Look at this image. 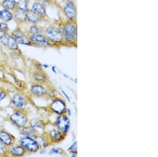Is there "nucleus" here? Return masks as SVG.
<instances>
[{"label":"nucleus","mask_w":158,"mask_h":157,"mask_svg":"<svg viewBox=\"0 0 158 157\" xmlns=\"http://www.w3.org/2000/svg\"><path fill=\"white\" fill-rule=\"evenodd\" d=\"M38 1L44 4L45 6H47V4H48L50 3V0H38Z\"/></svg>","instance_id":"33"},{"label":"nucleus","mask_w":158,"mask_h":157,"mask_svg":"<svg viewBox=\"0 0 158 157\" xmlns=\"http://www.w3.org/2000/svg\"><path fill=\"white\" fill-rule=\"evenodd\" d=\"M16 9L20 11L27 13L30 11V7L29 6L30 1L29 0H16Z\"/></svg>","instance_id":"21"},{"label":"nucleus","mask_w":158,"mask_h":157,"mask_svg":"<svg viewBox=\"0 0 158 157\" xmlns=\"http://www.w3.org/2000/svg\"><path fill=\"white\" fill-rule=\"evenodd\" d=\"M33 78L37 83L42 84L47 81V77L45 74L41 72V71H38L33 74Z\"/></svg>","instance_id":"24"},{"label":"nucleus","mask_w":158,"mask_h":157,"mask_svg":"<svg viewBox=\"0 0 158 157\" xmlns=\"http://www.w3.org/2000/svg\"><path fill=\"white\" fill-rule=\"evenodd\" d=\"M31 92L36 96H43L47 94V90L40 84H34L31 87Z\"/></svg>","instance_id":"17"},{"label":"nucleus","mask_w":158,"mask_h":157,"mask_svg":"<svg viewBox=\"0 0 158 157\" xmlns=\"http://www.w3.org/2000/svg\"><path fill=\"white\" fill-rule=\"evenodd\" d=\"M61 92H62V93H63V95H64L65 97L66 98H67V99H68V101L69 102H71V101H70V98H69V97L68 96V95H67V93H66L63 90H61Z\"/></svg>","instance_id":"34"},{"label":"nucleus","mask_w":158,"mask_h":157,"mask_svg":"<svg viewBox=\"0 0 158 157\" xmlns=\"http://www.w3.org/2000/svg\"><path fill=\"white\" fill-rule=\"evenodd\" d=\"M31 11L36 13L43 20H45L47 18V10L46 6L39 1L33 3L30 7Z\"/></svg>","instance_id":"9"},{"label":"nucleus","mask_w":158,"mask_h":157,"mask_svg":"<svg viewBox=\"0 0 158 157\" xmlns=\"http://www.w3.org/2000/svg\"><path fill=\"white\" fill-rule=\"evenodd\" d=\"M33 46L40 47H49L53 45L50 41L43 34L29 36Z\"/></svg>","instance_id":"8"},{"label":"nucleus","mask_w":158,"mask_h":157,"mask_svg":"<svg viewBox=\"0 0 158 157\" xmlns=\"http://www.w3.org/2000/svg\"><path fill=\"white\" fill-rule=\"evenodd\" d=\"M49 136L52 140L56 141H60L63 138L62 133L59 130H56L55 129L51 130L49 133Z\"/></svg>","instance_id":"25"},{"label":"nucleus","mask_w":158,"mask_h":157,"mask_svg":"<svg viewBox=\"0 0 158 157\" xmlns=\"http://www.w3.org/2000/svg\"><path fill=\"white\" fill-rule=\"evenodd\" d=\"M52 71H53L54 72H55V73H56V71H55V70H54V67H53V68H52Z\"/></svg>","instance_id":"36"},{"label":"nucleus","mask_w":158,"mask_h":157,"mask_svg":"<svg viewBox=\"0 0 158 157\" xmlns=\"http://www.w3.org/2000/svg\"><path fill=\"white\" fill-rule=\"evenodd\" d=\"M27 150L20 144H13L8 147V155L12 157H22L27 154Z\"/></svg>","instance_id":"11"},{"label":"nucleus","mask_w":158,"mask_h":157,"mask_svg":"<svg viewBox=\"0 0 158 157\" xmlns=\"http://www.w3.org/2000/svg\"><path fill=\"white\" fill-rule=\"evenodd\" d=\"M6 96V93L4 92H0V102L2 101L4 99H5Z\"/></svg>","instance_id":"30"},{"label":"nucleus","mask_w":158,"mask_h":157,"mask_svg":"<svg viewBox=\"0 0 158 157\" xmlns=\"http://www.w3.org/2000/svg\"><path fill=\"white\" fill-rule=\"evenodd\" d=\"M62 152V150L60 148H54L52 149L50 151V155H53V154H61Z\"/></svg>","instance_id":"29"},{"label":"nucleus","mask_w":158,"mask_h":157,"mask_svg":"<svg viewBox=\"0 0 158 157\" xmlns=\"http://www.w3.org/2000/svg\"><path fill=\"white\" fill-rule=\"evenodd\" d=\"M43 34L53 45L64 43L63 34L58 25L52 24L44 28Z\"/></svg>","instance_id":"2"},{"label":"nucleus","mask_w":158,"mask_h":157,"mask_svg":"<svg viewBox=\"0 0 158 157\" xmlns=\"http://www.w3.org/2000/svg\"><path fill=\"white\" fill-rule=\"evenodd\" d=\"M43 66H44V67H45V68H47V67H48V66H47V65H43Z\"/></svg>","instance_id":"37"},{"label":"nucleus","mask_w":158,"mask_h":157,"mask_svg":"<svg viewBox=\"0 0 158 157\" xmlns=\"http://www.w3.org/2000/svg\"><path fill=\"white\" fill-rule=\"evenodd\" d=\"M10 119L11 122L19 128L25 126L29 122L27 114L23 110H17L11 114Z\"/></svg>","instance_id":"4"},{"label":"nucleus","mask_w":158,"mask_h":157,"mask_svg":"<svg viewBox=\"0 0 158 157\" xmlns=\"http://www.w3.org/2000/svg\"><path fill=\"white\" fill-rule=\"evenodd\" d=\"M10 33L15 38L19 45L33 46L32 44L29 39V35L19 27L14 29L11 31Z\"/></svg>","instance_id":"5"},{"label":"nucleus","mask_w":158,"mask_h":157,"mask_svg":"<svg viewBox=\"0 0 158 157\" xmlns=\"http://www.w3.org/2000/svg\"><path fill=\"white\" fill-rule=\"evenodd\" d=\"M58 25L63 34L64 43L70 45L77 43V21L66 19L60 21Z\"/></svg>","instance_id":"1"},{"label":"nucleus","mask_w":158,"mask_h":157,"mask_svg":"<svg viewBox=\"0 0 158 157\" xmlns=\"http://www.w3.org/2000/svg\"><path fill=\"white\" fill-rule=\"evenodd\" d=\"M0 20L1 21L9 23L13 20V11L2 9L0 10Z\"/></svg>","instance_id":"18"},{"label":"nucleus","mask_w":158,"mask_h":157,"mask_svg":"<svg viewBox=\"0 0 158 157\" xmlns=\"http://www.w3.org/2000/svg\"><path fill=\"white\" fill-rule=\"evenodd\" d=\"M35 67L36 68V69H37V71H41L42 70V65H41V63H35Z\"/></svg>","instance_id":"32"},{"label":"nucleus","mask_w":158,"mask_h":157,"mask_svg":"<svg viewBox=\"0 0 158 157\" xmlns=\"http://www.w3.org/2000/svg\"><path fill=\"white\" fill-rule=\"evenodd\" d=\"M68 112L69 115L71 116V110H70V109L68 110Z\"/></svg>","instance_id":"35"},{"label":"nucleus","mask_w":158,"mask_h":157,"mask_svg":"<svg viewBox=\"0 0 158 157\" xmlns=\"http://www.w3.org/2000/svg\"><path fill=\"white\" fill-rule=\"evenodd\" d=\"M77 141L74 142L73 143V145L70 146V148H69V151H74V149H76V148H77Z\"/></svg>","instance_id":"31"},{"label":"nucleus","mask_w":158,"mask_h":157,"mask_svg":"<svg viewBox=\"0 0 158 157\" xmlns=\"http://www.w3.org/2000/svg\"><path fill=\"white\" fill-rule=\"evenodd\" d=\"M0 43L11 50L16 51L19 50V45L10 33H3L0 35Z\"/></svg>","instance_id":"6"},{"label":"nucleus","mask_w":158,"mask_h":157,"mask_svg":"<svg viewBox=\"0 0 158 157\" xmlns=\"http://www.w3.org/2000/svg\"><path fill=\"white\" fill-rule=\"evenodd\" d=\"M2 9L13 11L16 9V0H4L0 2Z\"/></svg>","instance_id":"22"},{"label":"nucleus","mask_w":158,"mask_h":157,"mask_svg":"<svg viewBox=\"0 0 158 157\" xmlns=\"http://www.w3.org/2000/svg\"><path fill=\"white\" fill-rule=\"evenodd\" d=\"M35 140L38 142L40 146H42L43 148H45L48 146L47 140L44 137L40 136L39 134L35 138Z\"/></svg>","instance_id":"27"},{"label":"nucleus","mask_w":158,"mask_h":157,"mask_svg":"<svg viewBox=\"0 0 158 157\" xmlns=\"http://www.w3.org/2000/svg\"><path fill=\"white\" fill-rule=\"evenodd\" d=\"M44 28L38 24H30L29 28L25 31L29 36L42 34H43Z\"/></svg>","instance_id":"19"},{"label":"nucleus","mask_w":158,"mask_h":157,"mask_svg":"<svg viewBox=\"0 0 158 157\" xmlns=\"http://www.w3.org/2000/svg\"><path fill=\"white\" fill-rule=\"evenodd\" d=\"M3 1H4V0H0V2H2Z\"/></svg>","instance_id":"38"},{"label":"nucleus","mask_w":158,"mask_h":157,"mask_svg":"<svg viewBox=\"0 0 158 157\" xmlns=\"http://www.w3.org/2000/svg\"><path fill=\"white\" fill-rule=\"evenodd\" d=\"M62 9L67 19L77 21V9L73 0H63Z\"/></svg>","instance_id":"3"},{"label":"nucleus","mask_w":158,"mask_h":157,"mask_svg":"<svg viewBox=\"0 0 158 157\" xmlns=\"http://www.w3.org/2000/svg\"><path fill=\"white\" fill-rule=\"evenodd\" d=\"M13 20L19 25H22L27 23L26 20V13L19 10H15L13 11Z\"/></svg>","instance_id":"16"},{"label":"nucleus","mask_w":158,"mask_h":157,"mask_svg":"<svg viewBox=\"0 0 158 157\" xmlns=\"http://www.w3.org/2000/svg\"><path fill=\"white\" fill-rule=\"evenodd\" d=\"M56 126L62 133H67L70 129V121L65 115H60L56 120Z\"/></svg>","instance_id":"10"},{"label":"nucleus","mask_w":158,"mask_h":157,"mask_svg":"<svg viewBox=\"0 0 158 157\" xmlns=\"http://www.w3.org/2000/svg\"><path fill=\"white\" fill-rule=\"evenodd\" d=\"M19 143L29 152H36L40 148L36 140L32 137L24 136L20 139Z\"/></svg>","instance_id":"7"},{"label":"nucleus","mask_w":158,"mask_h":157,"mask_svg":"<svg viewBox=\"0 0 158 157\" xmlns=\"http://www.w3.org/2000/svg\"><path fill=\"white\" fill-rule=\"evenodd\" d=\"M10 28L9 24L5 22H0V33H10Z\"/></svg>","instance_id":"26"},{"label":"nucleus","mask_w":158,"mask_h":157,"mask_svg":"<svg viewBox=\"0 0 158 157\" xmlns=\"http://www.w3.org/2000/svg\"><path fill=\"white\" fill-rule=\"evenodd\" d=\"M51 108L56 114L61 115L66 111V105L64 102L61 99H56L51 104Z\"/></svg>","instance_id":"13"},{"label":"nucleus","mask_w":158,"mask_h":157,"mask_svg":"<svg viewBox=\"0 0 158 157\" xmlns=\"http://www.w3.org/2000/svg\"><path fill=\"white\" fill-rule=\"evenodd\" d=\"M12 103L14 107L18 110H23L27 105V101L26 98L23 95L19 93L15 94L13 96Z\"/></svg>","instance_id":"12"},{"label":"nucleus","mask_w":158,"mask_h":157,"mask_svg":"<svg viewBox=\"0 0 158 157\" xmlns=\"http://www.w3.org/2000/svg\"><path fill=\"white\" fill-rule=\"evenodd\" d=\"M26 20L27 23L30 24H39L40 22L44 21L41 17L30 10L26 13Z\"/></svg>","instance_id":"15"},{"label":"nucleus","mask_w":158,"mask_h":157,"mask_svg":"<svg viewBox=\"0 0 158 157\" xmlns=\"http://www.w3.org/2000/svg\"><path fill=\"white\" fill-rule=\"evenodd\" d=\"M0 141L7 147L15 143V139L11 134L6 131H0Z\"/></svg>","instance_id":"14"},{"label":"nucleus","mask_w":158,"mask_h":157,"mask_svg":"<svg viewBox=\"0 0 158 157\" xmlns=\"http://www.w3.org/2000/svg\"><path fill=\"white\" fill-rule=\"evenodd\" d=\"M21 133L25 137H32L35 139L39 135V132L30 125L24 126L21 129Z\"/></svg>","instance_id":"20"},{"label":"nucleus","mask_w":158,"mask_h":157,"mask_svg":"<svg viewBox=\"0 0 158 157\" xmlns=\"http://www.w3.org/2000/svg\"><path fill=\"white\" fill-rule=\"evenodd\" d=\"M8 155V147L0 141V155Z\"/></svg>","instance_id":"28"},{"label":"nucleus","mask_w":158,"mask_h":157,"mask_svg":"<svg viewBox=\"0 0 158 157\" xmlns=\"http://www.w3.org/2000/svg\"><path fill=\"white\" fill-rule=\"evenodd\" d=\"M29 123L30 125L35 129L38 132H39V131L44 130V125L43 122L37 118H33L31 120Z\"/></svg>","instance_id":"23"}]
</instances>
